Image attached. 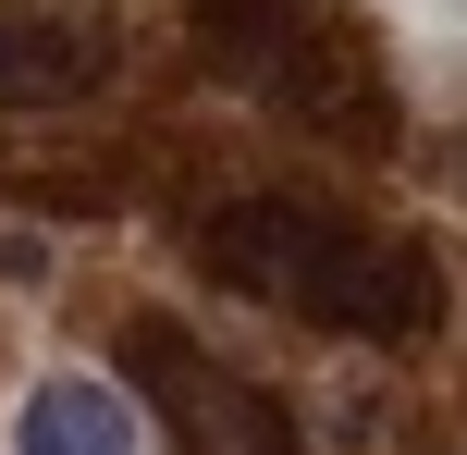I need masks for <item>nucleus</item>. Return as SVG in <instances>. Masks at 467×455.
Masks as SVG:
<instances>
[{
    "mask_svg": "<svg viewBox=\"0 0 467 455\" xmlns=\"http://www.w3.org/2000/svg\"><path fill=\"white\" fill-rule=\"evenodd\" d=\"M123 369L148 382V407H161V431L185 443V455H296L283 394H258L246 369H222L210 345L185 333V320L136 308V320H123Z\"/></svg>",
    "mask_w": 467,
    "mask_h": 455,
    "instance_id": "nucleus-3",
    "label": "nucleus"
},
{
    "mask_svg": "<svg viewBox=\"0 0 467 455\" xmlns=\"http://www.w3.org/2000/svg\"><path fill=\"white\" fill-rule=\"evenodd\" d=\"M210 284L258 295V308L307 320V333H357V345H419L443 320V271L419 234H369V222L320 210V197H234L197 234Z\"/></svg>",
    "mask_w": 467,
    "mask_h": 455,
    "instance_id": "nucleus-1",
    "label": "nucleus"
},
{
    "mask_svg": "<svg viewBox=\"0 0 467 455\" xmlns=\"http://www.w3.org/2000/svg\"><path fill=\"white\" fill-rule=\"evenodd\" d=\"M136 407H123L111 382H37L13 407V455H136Z\"/></svg>",
    "mask_w": 467,
    "mask_h": 455,
    "instance_id": "nucleus-5",
    "label": "nucleus"
},
{
    "mask_svg": "<svg viewBox=\"0 0 467 455\" xmlns=\"http://www.w3.org/2000/svg\"><path fill=\"white\" fill-rule=\"evenodd\" d=\"M111 87V13L87 0H0V111H62Z\"/></svg>",
    "mask_w": 467,
    "mask_h": 455,
    "instance_id": "nucleus-4",
    "label": "nucleus"
},
{
    "mask_svg": "<svg viewBox=\"0 0 467 455\" xmlns=\"http://www.w3.org/2000/svg\"><path fill=\"white\" fill-rule=\"evenodd\" d=\"M185 13H197L210 74L246 87L258 111L345 136V148H394V74H381V37L345 0H185Z\"/></svg>",
    "mask_w": 467,
    "mask_h": 455,
    "instance_id": "nucleus-2",
    "label": "nucleus"
}]
</instances>
